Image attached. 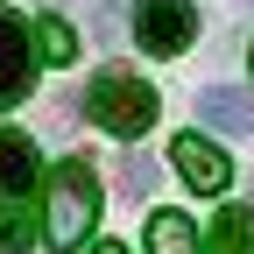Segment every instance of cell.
I'll list each match as a JSON object with an SVG mask.
<instances>
[{"mask_svg": "<svg viewBox=\"0 0 254 254\" xmlns=\"http://www.w3.org/2000/svg\"><path fill=\"white\" fill-rule=\"evenodd\" d=\"M92 226H99V170L85 163V155H64V163L50 170V205H43V240L57 254H71L92 240Z\"/></svg>", "mask_w": 254, "mask_h": 254, "instance_id": "obj_1", "label": "cell"}, {"mask_svg": "<svg viewBox=\"0 0 254 254\" xmlns=\"http://www.w3.org/2000/svg\"><path fill=\"white\" fill-rule=\"evenodd\" d=\"M85 113L99 120L106 134L141 141L148 127H155V113H163V99H155V85L134 78V71H99V78H92V92H85Z\"/></svg>", "mask_w": 254, "mask_h": 254, "instance_id": "obj_2", "label": "cell"}, {"mask_svg": "<svg viewBox=\"0 0 254 254\" xmlns=\"http://www.w3.org/2000/svg\"><path fill=\"white\" fill-rule=\"evenodd\" d=\"M134 43L141 57H184L198 43V7L190 0H134Z\"/></svg>", "mask_w": 254, "mask_h": 254, "instance_id": "obj_3", "label": "cell"}, {"mask_svg": "<svg viewBox=\"0 0 254 254\" xmlns=\"http://www.w3.org/2000/svg\"><path fill=\"white\" fill-rule=\"evenodd\" d=\"M28 85H36V36L21 14L0 7V106H21Z\"/></svg>", "mask_w": 254, "mask_h": 254, "instance_id": "obj_4", "label": "cell"}, {"mask_svg": "<svg viewBox=\"0 0 254 254\" xmlns=\"http://www.w3.org/2000/svg\"><path fill=\"white\" fill-rule=\"evenodd\" d=\"M170 163L190 190H205V198H219V190L233 184V163H226V148H219L212 134H177L170 141Z\"/></svg>", "mask_w": 254, "mask_h": 254, "instance_id": "obj_5", "label": "cell"}, {"mask_svg": "<svg viewBox=\"0 0 254 254\" xmlns=\"http://www.w3.org/2000/svg\"><path fill=\"white\" fill-rule=\"evenodd\" d=\"M198 120L219 127V134H254V92H240V85H205V92H198Z\"/></svg>", "mask_w": 254, "mask_h": 254, "instance_id": "obj_6", "label": "cell"}, {"mask_svg": "<svg viewBox=\"0 0 254 254\" xmlns=\"http://www.w3.org/2000/svg\"><path fill=\"white\" fill-rule=\"evenodd\" d=\"M36 141L21 134V127H0V205H14L28 184H36Z\"/></svg>", "mask_w": 254, "mask_h": 254, "instance_id": "obj_7", "label": "cell"}, {"mask_svg": "<svg viewBox=\"0 0 254 254\" xmlns=\"http://www.w3.org/2000/svg\"><path fill=\"white\" fill-rule=\"evenodd\" d=\"M205 254H254V205H226L205 233Z\"/></svg>", "mask_w": 254, "mask_h": 254, "instance_id": "obj_8", "label": "cell"}, {"mask_svg": "<svg viewBox=\"0 0 254 254\" xmlns=\"http://www.w3.org/2000/svg\"><path fill=\"white\" fill-rule=\"evenodd\" d=\"M148 254H205V240L184 212H155L148 219Z\"/></svg>", "mask_w": 254, "mask_h": 254, "instance_id": "obj_9", "label": "cell"}, {"mask_svg": "<svg viewBox=\"0 0 254 254\" xmlns=\"http://www.w3.org/2000/svg\"><path fill=\"white\" fill-rule=\"evenodd\" d=\"M28 36H36V64H57V71H64V64H78V28H71V21L43 14Z\"/></svg>", "mask_w": 254, "mask_h": 254, "instance_id": "obj_10", "label": "cell"}, {"mask_svg": "<svg viewBox=\"0 0 254 254\" xmlns=\"http://www.w3.org/2000/svg\"><path fill=\"white\" fill-rule=\"evenodd\" d=\"M43 240V219H28L21 205H0V254H28Z\"/></svg>", "mask_w": 254, "mask_h": 254, "instance_id": "obj_11", "label": "cell"}, {"mask_svg": "<svg viewBox=\"0 0 254 254\" xmlns=\"http://www.w3.org/2000/svg\"><path fill=\"white\" fill-rule=\"evenodd\" d=\"M155 177H163V163H155V155H141V148L120 155V190H127V198H148Z\"/></svg>", "mask_w": 254, "mask_h": 254, "instance_id": "obj_12", "label": "cell"}, {"mask_svg": "<svg viewBox=\"0 0 254 254\" xmlns=\"http://www.w3.org/2000/svg\"><path fill=\"white\" fill-rule=\"evenodd\" d=\"M92 254H127V247H120V240H99V247H92Z\"/></svg>", "mask_w": 254, "mask_h": 254, "instance_id": "obj_13", "label": "cell"}, {"mask_svg": "<svg viewBox=\"0 0 254 254\" xmlns=\"http://www.w3.org/2000/svg\"><path fill=\"white\" fill-rule=\"evenodd\" d=\"M247 71H254V50H247Z\"/></svg>", "mask_w": 254, "mask_h": 254, "instance_id": "obj_14", "label": "cell"}, {"mask_svg": "<svg viewBox=\"0 0 254 254\" xmlns=\"http://www.w3.org/2000/svg\"><path fill=\"white\" fill-rule=\"evenodd\" d=\"M247 7H254V0H247Z\"/></svg>", "mask_w": 254, "mask_h": 254, "instance_id": "obj_15", "label": "cell"}]
</instances>
